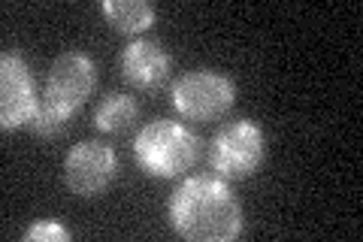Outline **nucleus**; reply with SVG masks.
I'll list each match as a JSON object with an SVG mask.
<instances>
[{
  "label": "nucleus",
  "mask_w": 363,
  "mask_h": 242,
  "mask_svg": "<svg viewBox=\"0 0 363 242\" xmlns=\"http://www.w3.org/2000/svg\"><path fill=\"white\" fill-rule=\"evenodd\" d=\"M167 215L188 242H230L242 233V206L221 176H188L169 194Z\"/></svg>",
  "instance_id": "1"
},
{
  "label": "nucleus",
  "mask_w": 363,
  "mask_h": 242,
  "mask_svg": "<svg viewBox=\"0 0 363 242\" xmlns=\"http://www.w3.org/2000/svg\"><path fill=\"white\" fill-rule=\"evenodd\" d=\"M133 158L145 176L176 179L200 158L197 133L173 119H155L133 136Z\"/></svg>",
  "instance_id": "2"
},
{
  "label": "nucleus",
  "mask_w": 363,
  "mask_h": 242,
  "mask_svg": "<svg viewBox=\"0 0 363 242\" xmlns=\"http://www.w3.org/2000/svg\"><path fill=\"white\" fill-rule=\"evenodd\" d=\"M267 136L252 119L227 121L215 131L209 143V167L221 179H248L264 164Z\"/></svg>",
  "instance_id": "3"
},
{
  "label": "nucleus",
  "mask_w": 363,
  "mask_h": 242,
  "mask_svg": "<svg viewBox=\"0 0 363 242\" xmlns=\"http://www.w3.org/2000/svg\"><path fill=\"white\" fill-rule=\"evenodd\" d=\"M169 100H173V106L182 119L215 121L230 112V106L236 103V85L230 82V76L197 67V70H188L176 79Z\"/></svg>",
  "instance_id": "4"
},
{
  "label": "nucleus",
  "mask_w": 363,
  "mask_h": 242,
  "mask_svg": "<svg viewBox=\"0 0 363 242\" xmlns=\"http://www.w3.org/2000/svg\"><path fill=\"white\" fill-rule=\"evenodd\" d=\"M97 85V67L85 52H61L49 67L43 88V100L52 103L55 109L64 115H73L82 109V103L91 97V91Z\"/></svg>",
  "instance_id": "5"
},
{
  "label": "nucleus",
  "mask_w": 363,
  "mask_h": 242,
  "mask_svg": "<svg viewBox=\"0 0 363 242\" xmlns=\"http://www.w3.org/2000/svg\"><path fill=\"white\" fill-rule=\"evenodd\" d=\"M118 172L116 148L104 140H82L70 145L64 158V185L76 197H97L104 194Z\"/></svg>",
  "instance_id": "6"
},
{
  "label": "nucleus",
  "mask_w": 363,
  "mask_h": 242,
  "mask_svg": "<svg viewBox=\"0 0 363 242\" xmlns=\"http://www.w3.org/2000/svg\"><path fill=\"white\" fill-rule=\"evenodd\" d=\"M37 106L40 97L33 91L28 64L21 61L18 52H4L0 55V128H25L37 115Z\"/></svg>",
  "instance_id": "7"
},
{
  "label": "nucleus",
  "mask_w": 363,
  "mask_h": 242,
  "mask_svg": "<svg viewBox=\"0 0 363 242\" xmlns=\"http://www.w3.org/2000/svg\"><path fill=\"white\" fill-rule=\"evenodd\" d=\"M173 70V57L157 40L133 37L121 52V73L124 82H130L140 91H157Z\"/></svg>",
  "instance_id": "8"
},
{
  "label": "nucleus",
  "mask_w": 363,
  "mask_h": 242,
  "mask_svg": "<svg viewBox=\"0 0 363 242\" xmlns=\"http://www.w3.org/2000/svg\"><path fill=\"white\" fill-rule=\"evenodd\" d=\"M100 13L116 31L128 33V37H140L155 25V6L145 0H104Z\"/></svg>",
  "instance_id": "9"
},
{
  "label": "nucleus",
  "mask_w": 363,
  "mask_h": 242,
  "mask_svg": "<svg viewBox=\"0 0 363 242\" xmlns=\"http://www.w3.org/2000/svg\"><path fill=\"white\" fill-rule=\"evenodd\" d=\"M136 115H140V106H136V100L130 94H106L104 100L97 103L94 115H91V121H94V128L100 133H128L133 128Z\"/></svg>",
  "instance_id": "10"
},
{
  "label": "nucleus",
  "mask_w": 363,
  "mask_h": 242,
  "mask_svg": "<svg viewBox=\"0 0 363 242\" xmlns=\"http://www.w3.org/2000/svg\"><path fill=\"white\" fill-rule=\"evenodd\" d=\"M28 128L37 133V136H58L70 128V115H64L61 109H55L52 103H45L40 97V106H37V115L30 119Z\"/></svg>",
  "instance_id": "11"
},
{
  "label": "nucleus",
  "mask_w": 363,
  "mask_h": 242,
  "mask_svg": "<svg viewBox=\"0 0 363 242\" xmlns=\"http://www.w3.org/2000/svg\"><path fill=\"white\" fill-rule=\"evenodd\" d=\"M70 239H73L70 230L61 221H49V218H43V221L25 230V242H70Z\"/></svg>",
  "instance_id": "12"
}]
</instances>
